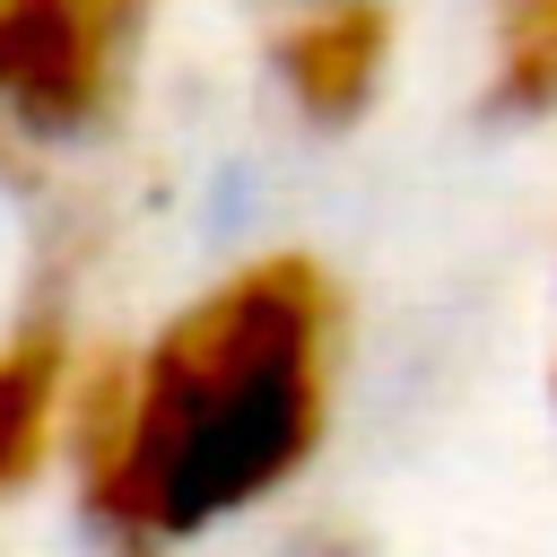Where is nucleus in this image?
Returning a JSON list of instances; mask_svg holds the SVG:
<instances>
[{"label": "nucleus", "instance_id": "obj_2", "mask_svg": "<svg viewBox=\"0 0 557 557\" xmlns=\"http://www.w3.org/2000/svg\"><path fill=\"white\" fill-rule=\"evenodd\" d=\"M148 0H0V113L17 139H96L139 70Z\"/></svg>", "mask_w": 557, "mask_h": 557}, {"label": "nucleus", "instance_id": "obj_5", "mask_svg": "<svg viewBox=\"0 0 557 557\" xmlns=\"http://www.w3.org/2000/svg\"><path fill=\"white\" fill-rule=\"evenodd\" d=\"M487 113L496 122L557 113V0H487Z\"/></svg>", "mask_w": 557, "mask_h": 557}, {"label": "nucleus", "instance_id": "obj_1", "mask_svg": "<svg viewBox=\"0 0 557 557\" xmlns=\"http://www.w3.org/2000/svg\"><path fill=\"white\" fill-rule=\"evenodd\" d=\"M348 296L313 252H252L183 296L70 409V487L113 557H174L261 513L331 435Z\"/></svg>", "mask_w": 557, "mask_h": 557}, {"label": "nucleus", "instance_id": "obj_3", "mask_svg": "<svg viewBox=\"0 0 557 557\" xmlns=\"http://www.w3.org/2000/svg\"><path fill=\"white\" fill-rule=\"evenodd\" d=\"M270 70L287 87V104L322 131L357 122L374 96H383V70H392V9L383 0H305L278 44H270Z\"/></svg>", "mask_w": 557, "mask_h": 557}, {"label": "nucleus", "instance_id": "obj_4", "mask_svg": "<svg viewBox=\"0 0 557 557\" xmlns=\"http://www.w3.org/2000/svg\"><path fill=\"white\" fill-rule=\"evenodd\" d=\"M78 374L87 357L61 313H26L0 331V505H17L52 461H70Z\"/></svg>", "mask_w": 557, "mask_h": 557}]
</instances>
